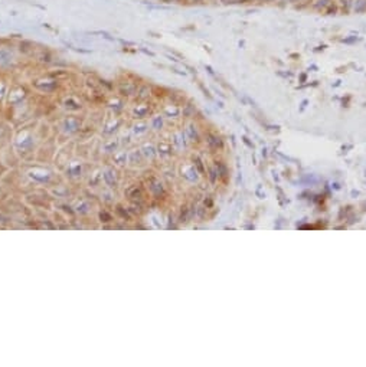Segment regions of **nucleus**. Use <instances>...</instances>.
Returning a JSON list of instances; mask_svg holds the SVG:
<instances>
[{"label":"nucleus","instance_id":"obj_1","mask_svg":"<svg viewBox=\"0 0 366 367\" xmlns=\"http://www.w3.org/2000/svg\"><path fill=\"white\" fill-rule=\"evenodd\" d=\"M224 3H240V1H243V0H222Z\"/></svg>","mask_w":366,"mask_h":367}]
</instances>
